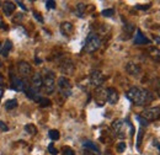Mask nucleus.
I'll list each match as a JSON object with an SVG mask.
<instances>
[{
    "label": "nucleus",
    "instance_id": "obj_1",
    "mask_svg": "<svg viewBox=\"0 0 160 155\" xmlns=\"http://www.w3.org/2000/svg\"><path fill=\"white\" fill-rule=\"evenodd\" d=\"M126 96H127V98H128L131 102H133V103L137 105V106L147 105V103L152 102L153 98H154V97H153V94H152L149 90L143 89V88H137V86L129 89V90L127 91Z\"/></svg>",
    "mask_w": 160,
    "mask_h": 155
},
{
    "label": "nucleus",
    "instance_id": "obj_2",
    "mask_svg": "<svg viewBox=\"0 0 160 155\" xmlns=\"http://www.w3.org/2000/svg\"><path fill=\"white\" fill-rule=\"evenodd\" d=\"M101 46V39L98 35L95 33H90L88 36V38L85 41V46H84V51L88 53H92L95 51H98Z\"/></svg>",
    "mask_w": 160,
    "mask_h": 155
},
{
    "label": "nucleus",
    "instance_id": "obj_3",
    "mask_svg": "<svg viewBox=\"0 0 160 155\" xmlns=\"http://www.w3.org/2000/svg\"><path fill=\"white\" fill-rule=\"evenodd\" d=\"M47 74L43 78V88L47 94H53L56 90V77L52 72L47 70Z\"/></svg>",
    "mask_w": 160,
    "mask_h": 155
},
{
    "label": "nucleus",
    "instance_id": "obj_4",
    "mask_svg": "<svg viewBox=\"0 0 160 155\" xmlns=\"http://www.w3.org/2000/svg\"><path fill=\"white\" fill-rule=\"evenodd\" d=\"M58 88L60 94L64 97H69L72 95V84L65 77H60L58 79Z\"/></svg>",
    "mask_w": 160,
    "mask_h": 155
},
{
    "label": "nucleus",
    "instance_id": "obj_5",
    "mask_svg": "<svg viewBox=\"0 0 160 155\" xmlns=\"http://www.w3.org/2000/svg\"><path fill=\"white\" fill-rule=\"evenodd\" d=\"M140 116L143 117L144 119H147L148 122L150 121H158L160 118V107H149V108H145Z\"/></svg>",
    "mask_w": 160,
    "mask_h": 155
},
{
    "label": "nucleus",
    "instance_id": "obj_6",
    "mask_svg": "<svg viewBox=\"0 0 160 155\" xmlns=\"http://www.w3.org/2000/svg\"><path fill=\"white\" fill-rule=\"evenodd\" d=\"M11 82H12V89L15 91H19V92H26V90L28 89V84L26 80L20 79L18 77H14L11 75Z\"/></svg>",
    "mask_w": 160,
    "mask_h": 155
},
{
    "label": "nucleus",
    "instance_id": "obj_7",
    "mask_svg": "<svg viewBox=\"0 0 160 155\" xmlns=\"http://www.w3.org/2000/svg\"><path fill=\"white\" fill-rule=\"evenodd\" d=\"M126 126H127V123H124V121L117 119V121H115V122L112 123V129H113V132L116 133V136L117 137L124 138V137L127 136V134H126V133H127V131H126Z\"/></svg>",
    "mask_w": 160,
    "mask_h": 155
},
{
    "label": "nucleus",
    "instance_id": "obj_8",
    "mask_svg": "<svg viewBox=\"0 0 160 155\" xmlns=\"http://www.w3.org/2000/svg\"><path fill=\"white\" fill-rule=\"evenodd\" d=\"M105 81V77L102 75L100 70H92L90 74V84L95 88H100Z\"/></svg>",
    "mask_w": 160,
    "mask_h": 155
},
{
    "label": "nucleus",
    "instance_id": "obj_9",
    "mask_svg": "<svg viewBox=\"0 0 160 155\" xmlns=\"http://www.w3.org/2000/svg\"><path fill=\"white\" fill-rule=\"evenodd\" d=\"M95 101L99 106H103L105 102L107 101V92H106V89L103 88H96L95 90Z\"/></svg>",
    "mask_w": 160,
    "mask_h": 155
},
{
    "label": "nucleus",
    "instance_id": "obj_10",
    "mask_svg": "<svg viewBox=\"0 0 160 155\" xmlns=\"http://www.w3.org/2000/svg\"><path fill=\"white\" fill-rule=\"evenodd\" d=\"M74 63L70 60V59H65L62 64H60V72L63 74H68V75H72L74 73Z\"/></svg>",
    "mask_w": 160,
    "mask_h": 155
},
{
    "label": "nucleus",
    "instance_id": "obj_11",
    "mask_svg": "<svg viewBox=\"0 0 160 155\" xmlns=\"http://www.w3.org/2000/svg\"><path fill=\"white\" fill-rule=\"evenodd\" d=\"M18 69H19V73L25 78L30 77L31 73H32V68H31V65H30L27 62H23V60L18 64Z\"/></svg>",
    "mask_w": 160,
    "mask_h": 155
},
{
    "label": "nucleus",
    "instance_id": "obj_12",
    "mask_svg": "<svg viewBox=\"0 0 160 155\" xmlns=\"http://www.w3.org/2000/svg\"><path fill=\"white\" fill-rule=\"evenodd\" d=\"M126 70L132 77H139L140 74H142V68L138 64H136V63H127Z\"/></svg>",
    "mask_w": 160,
    "mask_h": 155
},
{
    "label": "nucleus",
    "instance_id": "obj_13",
    "mask_svg": "<svg viewBox=\"0 0 160 155\" xmlns=\"http://www.w3.org/2000/svg\"><path fill=\"white\" fill-rule=\"evenodd\" d=\"M106 92H107V102L111 105H116L120 98L117 90L115 88H108V89H106Z\"/></svg>",
    "mask_w": 160,
    "mask_h": 155
},
{
    "label": "nucleus",
    "instance_id": "obj_14",
    "mask_svg": "<svg viewBox=\"0 0 160 155\" xmlns=\"http://www.w3.org/2000/svg\"><path fill=\"white\" fill-rule=\"evenodd\" d=\"M31 84H32L31 88H33L36 91L41 90V88L43 86V78H42V75H41L40 73H35L31 77Z\"/></svg>",
    "mask_w": 160,
    "mask_h": 155
},
{
    "label": "nucleus",
    "instance_id": "obj_15",
    "mask_svg": "<svg viewBox=\"0 0 160 155\" xmlns=\"http://www.w3.org/2000/svg\"><path fill=\"white\" fill-rule=\"evenodd\" d=\"M149 43H150V39L147 38L139 28H137V32H136V36H134V44L140 46V44H149Z\"/></svg>",
    "mask_w": 160,
    "mask_h": 155
},
{
    "label": "nucleus",
    "instance_id": "obj_16",
    "mask_svg": "<svg viewBox=\"0 0 160 155\" xmlns=\"http://www.w3.org/2000/svg\"><path fill=\"white\" fill-rule=\"evenodd\" d=\"M73 31H74V27H73V25L70 23V22H62L60 23V32L64 35V36H70L72 33H73Z\"/></svg>",
    "mask_w": 160,
    "mask_h": 155
},
{
    "label": "nucleus",
    "instance_id": "obj_17",
    "mask_svg": "<svg viewBox=\"0 0 160 155\" xmlns=\"http://www.w3.org/2000/svg\"><path fill=\"white\" fill-rule=\"evenodd\" d=\"M26 96L28 97V98H31L32 101H35V102H40V100L42 98L40 94H38V91H36L33 88H31V86H28V89L26 90Z\"/></svg>",
    "mask_w": 160,
    "mask_h": 155
},
{
    "label": "nucleus",
    "instance_id": "obj_18",
    "mask_svg": "<svg viewBox=\"0 0 160 155\" xmlns=\"http://www.w3.org/2000/svg\"><path fill=\"white\" fill-rule=\"evenodd\" d=\"M15 8H16L15 2L5 1V2H4V5H2V11H4L5 16H11V15H12V12L15 11Z\"/></svg>",
    "mask_w": 160,
    "mask_h": 155
},
{
    "label": "nucleus",
    "instance_id": "obj_19",
    "mask_svg": "<svg viewBox=\"0 0 160 155\" xmlns=\"http://www.w3.org/2000/svg\"><path fill=\"white\" fill-rule=\"evenodd\" d=\"M148 53H149V57L153 59L154 62L160 63V49L159 48H157V47H150L149 51H148Z\"/></svg>",
    "mask_w": 160,
    "mask_h": 155
},
{
    "label": "nucleus",
    "instance_id": "obj_20",
    "mask_svg": "<svg viewBox=\"0 0 160 155\" xmlns=\"http://www.w3.org/2000/svg\"><path fill=\"white\" fill-rule=\"evenodd\" d=\"M82 147H84L85 149H88V150H91V152H94V153H96V154H100V149H99V147H98L94 142L85 140V142L82 143Z\"/></svg>",
    "mask_w": 160,
    "mask_h": 155
},
{
    "label": "nucleus",
    "instance_id": "obj_21",
    "mask_svg": "<svg viewBox=\"0 0 160 155\" xmlns=\"http://www.w3.org/2000/svg\"><path fill=\"white\" fill-rule=\"evenodd\" d=\"M12 49V43H11V41H6L5 43H4V46H2V48L0 49V54L2 56V57H8L9 56V52Z\"/></svg>",
    "mask_w": 160,
    "mask_h": 155
},
{
    "label": "nucleus",
    "instance_id": "obj_22",
    "mask_svg": "<svg viewBox=\"0 0 160 155\" xmlns=\"http://www.w3.org/2000/svg\"><path fill=\"white\" fill-rule=\"evenodd\" d=\"M18 107V101H16V98H10V100H8L6 102H5V110H8V111H11V110H14V108H16Z\"/></svg>",
    "mask_w": 160,
    "mask_h": 155
},
{
    "label": "nucleus",
    "instance_id": "obj_23",
    "mask_svg": "<svg viewBox=\"0 0 160 155\" xmlns=\"http://www.w3.org/2000/svg\"><path fill=\"white\" fill-rule=\"evenodd\" d=\"M25 131H26V133H28V134H31V136L37 134V128H36L35 124H32V123L26 124V126H25Z\"/></svg>",
    "mask_w": 160,
    "mask_h": 155
},
{
    "label": "nucleus",
    "instance_id": "obj_24",
    "mask_svg": "<svg viewBox=\"0 0 160 155\" xmlns=\"http://www.w3.org/2000/svg\"><path fill=\"white\" fill-rule=\"evenodd\" d=\"M48 137H49L52 140H58L60 138V134L57 129H51L49 133H48Z\"/></svg>",
    "mask_w": 160,
    "mask_h": 155
},
{
    "label": "nucleus",
    "instance_id": "obj_25",
    "mask_svg": "<svg viewBox=\"0 0 160 155\" xmlns=\"http://www.w3.org/2000/svg\"><path fill=\"white\" fill-rule=\"evenodd\" d=\"M84 10H85V4L79 2V4L77 5V14H78L79 18H82V15H84Z\"/></svg>",
    "mask_w": 160,
    "mask_h": 155
},
{
    "label": "nucleus",
    "instance_id": "obj_26",
    "mask_svg": "<svg viewBox=\"0 0 160 155\" xmlns=\"http://www.w3.org/2000/svg\"><path fill=\"white\" fill-rule=\"evenodd\" d=\"M101 15L105 16V18H111V16L115 15V10H113V9H106V10H102Z\"/></svg>",
    "mask_w": 160,
    "mask_h": 155
},
{
    "label": "nucleus",
    "instance_id": "obj_27",
    "mask_svg": "<svg viewBox=\"0 0 160 155\" xmlns=\"http://www.w3.org/2000/svg\"><path fill=\"white\" fill-rule=\"evenodd\" d=\"M38 103H40L41 107H48V106H51V101L47 97H43V96H42V98L40 100Z\"/></svg>",
    "mask_w": 160,
    "mask_h": 155
},
{
    "label": "nucleus",
    "instance_id": "obj_28",
    "mask_svg": "<svg viewBox=\"0 0 160 155\" xmlns=\"http://www.w3.org/2000/svg\"><path fill=\"white\" fill-rule=\"evenodd\" d=\"M123 28H124V32H127L128 35L133 33V31H134V26H133L132 23H126Z\"/></svg>",
    "mask_w": 160,
    "mask_h": 155
},
{
    "label": "nucleus",
    "instance_id": "obj_29",
    "mask_svg": "<svg viewBox=\"0 0 160 155\" xmlns=\"http://www.w3.org/2000/svg\"><path fill=\"white\" fill-rule=\"evenodd\" d=\"M143 136H144V129H143V127H142L139 129V132H138V138H137V148H138V149H139V147H140Z\"/></svg>",
    "mask_w": 160,
    "mask_h": 155
},
{
    "label": "nucleus",
    "instance_id": "obj_30",
    "mask_svg": "<svg viewBox=\"0 0 160 155\" xmlns=\"http://www.w3.org/2000/svg\"><path fill=\"white\" fill-rule=\"evenodd\" d=\"M48 152H49V153H51L52 155H57V154H58V150L54 148L53 143H51V144L48 145Z\"/></svg>",
    "mask_w": 160,
    "mask_h": 155
},
{
    "label": "nucleus",
    "instance_id": "obj_31",
    "mask_svg": "<svg viewBox=\"0 0 160 155\" xmlns=\"http://www.w3.org/2000/svg\"><path fill=\"white\" fill-rule=\"evenodd\" d=\"M46 8H47V9H54V8H56V1H53V0H47V1H46Z\"/></svg>",
    "mask_w": 160,
    "mask_h": 155
},
{
    "label": "nucleus",
    "instance_id": "obj_32",
    "mask_svg": "<svg viewBox=\"0 0 160 155\" xmlns=\"http://www.w3.org/2000/svg\"><path fill=\"white\" fill-rule=\"evenodd\" d=\"M124 149H126V143L124 142L118 143V145H117V153H123Z\"/></svg>",
    "mask_w": 160,
    "mask_h": 155
},
{
    "label": "nucleus",
    "instance_id": "obj_33",
    "mask_svg": "<svg viewBox=\"0 0 160 155\" xmlns=\"http://www.w3.org/2000/svg\"><path fill=\"white\" fill-rule=\"evenodd\" d=\"M137 119L139 121V123L142 124V127H145V126H148V124H149V122H148L147 119H144V118L140 116V115H139V116H137Z\"/></svg>",
    "mask_w": 160,
    "mask_h": 155
},
{
    "label": "nucleus",
    "instance_id": "obj_34",
    "mask_svg": "<svg viewBox=\"0 0 160 155\" xmlns=\"http://www.w3.org/2000/svg\"><path fill=\"white\" fill-rule=\"evenodd\" d=\"M62 155H75V153L70 149V148H68V147H65L64 149H63V154Z\"/></svg>",
    "mask_w": 160,
    "mask_h": 155
},
{
    "label": "nucleus",
    "instance_id": "obj_35",
    "mask_svg": "<svg viewBox=\"0 0 160 155\" xmlns=\"http://www.w3.org/2000/svg\"><path fill=\"white\" fill-rule=\"evenodd\" d=\"M152 6V4H147V5H136V9L138 10H148Z\"/></svg>",
    "mask_w": 160,
    "mask_h": 155
},
{
    "label": "nucleus",
    "instance_id": "obj_36",
    "mask_svg": "<svg viewBox=\"0 0 160 155\" xmlns=\"http://www.w3.org/2000/svg\"><path fill=\"white\" fill-rule=\"evenodd\" d=\"M0 129H1L2 132L9 131V127H8V126H6V123H5V122H2L1 119H0Z\"/></svg>",
    "mask_w": 160,
    "mask_h": 155
},
{
    "label": "nucleus",
    "instance_id": "obj_37",
    "mask_svg": "<svg viewBox=\"0 0 160 155\" xmlns=\"http://www.w3.org/2000/svg\"><path fill=\"white\" fill-rule=\"evenodd\" d=\"M33 18L37 20V21H40V22H43V18L41 16L38 12H33Z\"/></svg>",
    "mask_w": 160,
    "mask_h": 155
},
{
    "label": "nucleus",
    "instance_id": "obj_38",
    "mask_svg": "<svg viewBox=\"0 0 160 155\" xmlns=\"http://www.w3.org/2000/svg\"><path fill=\"white\" fill-rule=\"evenodd\" d=\"M82 155H99V154H96V153H94V152H91V150L85 149V150H84V153H82Z\"/></svg>",
    "mask_w": 160,
    "mask_h": 155
},
{
    "label": "nucleus",
    "instance_id": "obj_39",
    "mask_svg": "<svg viewBox=\"0 0 160 155\" xmlns=\"http://www.w3.org/2000/svg\"><path fill=\"white\" fill-rule=\"evenodd\" d=\"M16 4H18V5H20V8L22 9V10H25V11L27 10V8L23 5V2H21V1H16Z\"/></svg>",
    "mask_w": 160,
    "mask_h": 155
},
{
    "label": "nucleus",
    "instance_id": "obj_40",
    "mask_svg": "<svg viewBox=\"0 0 160 155\" xmlns=\"http://www.w3.org/2000/svg\"><path fill=\"white\" fill-rule=\"evenodd\" d=\"M157 90H158V95L160 97V79L158 80V84H157Z\"/></svg>",
    "mask_w": 160,
    "mask_h": 155
},
{
    "label": "nucleus",
    "instance_id": "obj_41",
    "mask_svg": "<svg viewBox=\"0 0 160 155\" xmlns=\"http://www.w3.org/2000/svg\"><path fill=\"white\" fill-rule=\"evenodd\" d=\"M2 95H4V89L0 88V101H1V98H2Z\"/></svg>",
    "mask_w": 160,
    "mask_h": 155
},
{
    "label": "nucleus",
    "instance_id": "obj_42",
    "mask_svg": "<svg viewBox=\"0 0 160 155\" xmlns=\"http://www.w3.org/2000/svg\"><path fill=\"white\" fill-rule=\"evenodd\" d=\"M155 41H157V43H159L160 44V37H155Z\"/></svg>",
    "mask_w": 160,
    "mask_h": 155
},
{
    "label": "nucleus",
    "instance_id": "obj_43",
    "mask_svg": "<svg viewBox=\"0 0 160 155\" xmlns=\"http://www.w3.org/2000/svg\"><path fill=\"white\" fill-rule=\"evenodd\" d=\"M0 49H1V43H0Z\"/></svg>",
    "mask_w": 160,
    "mask_h": 155
},
{
    "label": "nucleus",
    "instance_id": "obj_44",
    "mask_svg": "<svg viewBox=\"0 0 160 155\" xmlns=\"http://www.w3.org/2000/svg\"><path fill=\"white\" fill-rule=\"evenodd\" d=\"M0 67H1V62H0Z\"/></svg>",
    "mask_w": 160,
    "mask_h": 155
}]
</instances>
